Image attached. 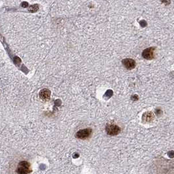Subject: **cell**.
<instances>
[{
	"label": "cell",
	"instance_id": "6da1fadb",
	"mask_svg": "<svg viewBox=\"0 0 174 174\" xmlns=\"http://www.w3.org/2000/svg\"><path fill=\"white\" fill-rule=\"evenodd\" d=\"M31 165L26 161H22L19 163L16 169L18 174H29L32 172Z\"/></svg>",
	"mask_w": 174,
	"mask_h": 174
},
{
	"label": "cell",
	"instance_id": "7a4b0ae2",
	"mask_svg": "<svg viewBox=\"0 0 174 174\" xmlns=\"http://www.w3.org/2000/svg\"><path fill=\"white\" fill-rule=\"evenodd\" d=\"M92 132V129L89 128L81 129V130H79L77 132L75 136H76V138H79V139L85 140L91 136Z\"/></svg>",
	"mask_w": 174,
	"mask_h": 174
},
{
	"label": "cell",
	"instance_id": "3957f363",
	"mask_svg": "<svg viewBox=\"0 0 174 174\" xmlns=\"http://www.w3.org/2000/svg\"><path fill=\"white\" fill-rule=\"evenodd\" d=\"M105 131L108 135L115 136L119 135L121 132V128L117 124H108L105 127Z\"/></svg>",
	"mask_w": 174,
	"mask_h": 174
},
{
	"label": "cell",
	"instance_id": "277c9868",
	"mask_svg": "<svg viewBox=\"0 0 174 174\" xmlns=\"http://www.w3.org/2000/svg\"><path fill=\"white\" fill-rule=\"evenodd\" d=\"M154 47H150L149 48L145 49L142 52L143 58L149 60L153 59L154 57Z\"/></svg>",
	"mask_w": 174,
	"mask_h": 174
},
{
	"label": "cell",
	"instance_id": "5b68a950",
	"mask_svg": "<svg viewBox=\"0 0 174 174\" xmlns=\"http://www.w3.org/2000/svg\"><path fill=\"white\" fill-rule=\"evenodd\" d=\"M123 64L124 67L128 70H132L134 69L136 67V62L132 59L127 58L124 59L123 61Z\"/></svg>",
	"mask_w": 174,
	"mask_h": 174
},
{
	"label": "cell",
	"instance_id": "8992f818",
	"mask_svg": "<svg viewBox=\"0 0 174 174\" xmlns=\"http://www.w3.org/2000/svg\"><path fill=\"white\" fill-rule=\"evenodd\" d=\"M39 97L44 101L48 100L51 97V91L47 89H42L39 92Z\"/></svg>",
	"mask_w": 174,
	"mask_h": 174
},
{
	"label": "cell",
	"instance_id": "52a82bcc",
	"mask_svg": "<svg viewBox=\"0 0 174 174\" xmlns=\"http://www.w3.org/2000/svg\"><path fill=\"white\" fill-rule=\"evenodd\" d=\"M154 119V115L151 112H147L143 114L142 119L144 122H151Z\"/></svg>",
	"mask_w": 174,
	"mask_h": 174
},
{
	"label": "cell",
	"instance_id": "ba28073f",
	"mask_svg": "<svg viewBox=\"0 0 174 174\" xmlns=\"http://www.w3.org/2000/svg\"><path fill=\"white\" fill-rule=\"evenodd\" d=\"M168 156L170 157V158H173L174 157V151H170V152H169L168 153Z\"/></svg>",
	"mask_w": 174,
	"mask_h": 174
},
{
	"label": "cell",
	"instance_id": "9c48e42d",
	"mask_svg": "<svg viewBox=\"0 0 174 174\" xmlns=\"http://www.w3.org/2000/svg\"><path fill=\"white\" fill-rule=\"evenodd\" d=\"M156 113L159 115L160 113H161V114H162V111H161V110H156Z\"/></svg>",
	"mask_w": 174,
	"mask_h": 174
}]
</instances>
